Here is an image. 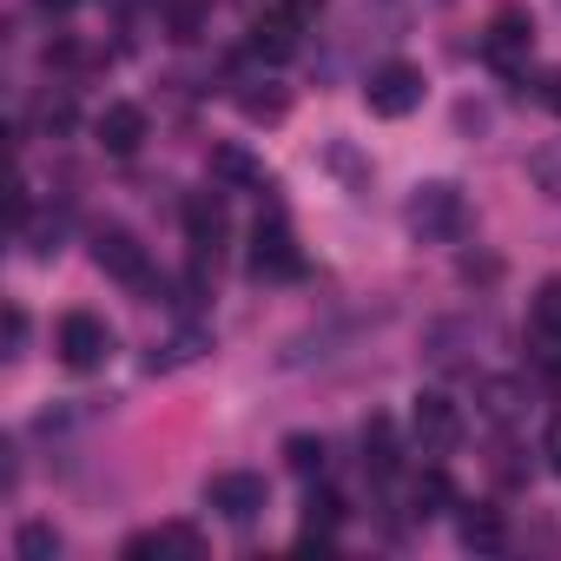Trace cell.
Segmentation results:
<instances>
[{
	"label": "cell",
	"mask_w": 561,
	"mask_h": 561,
	"mask_svg": "<svg viewBox=\"0 0 561 561\" xmlns=\"http://www.w3.org/2000/svg\"><path fill=\"white\" fill-rule=\"evenodd\" d=\"M54 351H60V364L80 370V377H87V370H106V357H113V324L93 318V311H67Z\"/></svg>",
	"instance_id": "1"
},
{
	"label": "cell",
	"mask_w": 561,
	"mask_h": 561,
	"mask_svg": "<svg viewBox=\"0 0 561 561\" xmlns=\"http://www.w3.org/2000/svg\"><path fill=\"white\" fill-rule=\"evenodd\" d=\"M364 106H370L377 119H410V113L423 106V67H410V60L377 67V73L364 80Z\"/></svg>",
	"instance_id": "2"
},
{
	"label": "cell",
	"mask_w": 561,
	"mask_h": 561,
	"mask_svg": "<svg viewBox=\"0 0 561 561\" xmlns=\"http://www.w3.org/2000/svg\"><path fill=\"white\" fill-rule=\"evenodd\" d=\"M403 218H410L416 238H456L462 218H469V205H462V192H456L449 179H430V185H416V198H410Z\"/></svg>",
	"instance_id": "3"
},
{
	"label": "cell",
	"mask_w": 561,
	"mask_h": 561,
	"mask_svg": "<svg viewBox=\"0 0 561 561\" xmlns=\"http://www.w3.org/2000/svg\"><path fill=\"white\" fill-rule=\"evenodd\" d=\"M410 436H416L423 456H449V449L462 443V410H456V397L423 390V397L410 403Z\"/></svg>",
	"instance_id": "4"
},
{
	"label": "cell",
	"mask_w": 561,
	"mask_h": 561,
	"mask_svg": "<svg viewBox=\"0 0 561 561\" xmlns=\"http://www.w3.org/2000/svg\"><path fill=\"white\" fill-rule=\"evenodd\" d=\"M205 502H211L225 522H257V515L271 508V482L251 476V469H225V476L205 482Z\"/></svg>",
	"instance_id": "5"
},
{
	"label": "cell",
	"mask_w": 561,
	"mask_h": 561,
	"mask_svg": "<svg viewBox=\"0 0 561 561\" xmlns=\"http://www.w3.org/2000/svg\"><path fill=\"white\" fill-rule=\"evenodd\" d=\"M251 271L257 277H298L305 271V251H298V238H291L285 218H257V231H251Z\"/></svg>",
	"instance_id": "6"
},
{
	"label": "cell",
	"mask_w": 561,
	"mask_h": 561,
	"mask_svg": "<svg viewBox=\"0 0 561 561\" xmlns=\"http://www.w3.org/2000/svg\"><path fill=\"white\" fill-rule=\"evenodd\" d=\"M528 47H535V21H528L522 8H502V14L489 21V34H482V60H489L495 73H515V67L528 60Z\"/></svg>",
	"instance_id": "7"
},
{
	"label": "cell",
	"mask_w": 561,
	"mask_h": 561,
	"mask_svg": "<svg viewBox=\"0 0 561 561\" xmlns=\"http://www.w3.org/2000/svg\"><path fill=\"white\" fill-rule=\"evenodd\" d=\"M93 257H100V271L119 277V285H152V264H146L139 238L119 231V225H100V231H93Z\"/></svg>",
	"instance_id": "8"
},
{
	"label": "cell",
	"mask_w": 561,
	"mask_h": 561,
	"mask_svg": "<svg viewBox=\"0 0 561 561\" xmlns=\"http://www.w3.org/2000/svg\"><path fill=\"white\" fill-rule=\"evenodd\" d=\"M185 238H192L198 257L218 264V251H225V205H218L211 192H192V198H185Z\"/></svg>",
	"instance_id": "9"
},
{
	"label": "cell",
	"mask_w": 561,
	"mask_h": 561,
	"mask_svg": "<svg viewBox=\"0 0 561 561\" xmlns=\"http://www.w3.org/2000/svg\"><path fill=\"white\" fill-rule=\"evenodd\" d=\"M93 133H100V146H106L113 159H133V152L146 146V113H139V106H126V100H113V106L100 113V126H93Z\"/></svg>",
	"instance_id": "10"
},
{
	"label": "cell",
	"mask_w": 561,
	"mask_h": 561,
	"mask_svg": "<svg viewBox=\"0 0 561 561\" xmlns=\"http://www.w3.org/2000/svg\"><path fill=\"white\" fill-rule=\"evenodd\" d=\"M146 554H205V535L185 522H165V528H146L126 541V561H146Z\"/></svg>",
	"instance_id": "11"
},
{
	"label": "cell",
	"mask_w": 561,
	"mask_h": 561,
	"mask_svg": "<svg viewBox=\"0 0 561 561\" xmlns=\"http://www.w3.org/2000/svg\"><path fill=\"white\" fill-rule=\"evenodd\" d=\"M251 54L271 60V67H277V60H291V54H298V21H285V14L271 8V14L251 27Z\"/></svg>",
	"instance_id": "12"
},
{
	"label": "cell",
	"mask_w": 561,
	"mask_h": 561,
	"mask_svg": "<svg viewBox=\"0 0 561 561\" xmlns=\"http://www.w3.org/2000/svg\"><path fill=\"white\" fill-rule=\"evenodd\" d=\"M211 172L231 179V185H251V192H271V172L244 152V146H211Z\"/></svg>",
	"instance_id": "13"
},
{
	"label": "cell",
	"mask_w": 561,
	"mask_h": 561,
	"mask_svg": "<svg viewBox=\"0 0 561 561\" xmlns=\"http://www.w3.org/2000/svg\"><path fill=\"white\" fill-rule=\"evenodd\" d=\"M449 502H456V489H449V476H443V469H423V476L410 482V515H416V522L443 515Z\"/></svg>",
	"instance_id": "14"
},
{
	"label": "cell",
	"mask_w": 561,
	"mask_h": 561,
	"mask_svg": "<svg viewBox=\"0 0 561 561\" xmlns=\"http://www.w3.org/2000/svg\"><path fill=\"white\" fill-rule=\"evenodd\" d=\"M456 535H462V548H482V554H495V548L508 541V528H502V515H495V508H462Z\"/></svg>",
	"instance_id": "15"
},
{
	"label": "cell",
	"mask_w": 561,
	"mask_h": 561,
	"mask_svg": "<svg viewBox=\"0 0 561 561\" xmlns=\"http://www.w3.org/2000/svg\"><path fill=\"white\" fill-rule=\"evenodd\" d=\"M238 113L271 126V119H285V113H291V93H285V87H271V80H251V87L238 93Z\"/></svg>",
	"instance_id": "16"
},
{
	"label": "cell",
	"mask_w": 561,
	"mask_h": 561,
	"mask_svg": "<svg viewBox=\"0 0 561 561\" xmlns=\"http://www.w3.org/2000/svg\"><path fill=\"white\" fill-rule=\"evenodd\" d=\"M364 449H370V456H364L370 476H397L403 456H397V430H390V416H370V423H364Z\"/></svg>",
	"instance_id": "17"
},
{
	"label": "cell",
	"mask_w": 561,
	"mask_h": 561,
	"mask_svg": "<svg viewBox=\"0 0 561 561\" xmlns=\"http://www.w3.org/2000/svg\"><path fill=\"white\" fill-rule=\"evenodd\" d=\"M337 522H344V502H337V495H311V502H305V541H331Z\"/></svg>",
	"instance_id": "18"
},
{
	"label": "cell",
	"mask_w": 561,
	"mask_h": 561,
	"mask_svg": "<svg viewBox=\"0 0 561 561\" xmlns=\"http://www.w3.org/2000/svg\"><path fill=\"white\" fill-rule=\"evenodd\" d=\"M285 462L298 476H324V436H285Z\"/></svg>",
	"instance_id": "19"
},
{
	"label": "cell",
	"mask_w": 561,
	"mask_h": 561,
	"mask_svg": "<svg viewBox=\"0 0 561 561\" xmlns=\"http://www.w3.org/2000/svg\"><path fill=\"white\" fill-rule=\"evenodd\" d=\"M14 548H21V561H54V554H60V535H54L47 522H27Z\"/></svg>",
	"instance_id": "20"
},
{
	"label": "cell",
	"mask_w": 561,
	"mask_h": 561,
	"mask_svg": "<svg viewBox=\"0 0 561 561\" xmlns=\"http://www.w3.org/2000/svg\"><path fill=\"white\" fill-rule=\"evenodd\" d=\"M198 351H205V337H198V331H185V337H172L165 351H152V370H179V364H192Z\"/></svg>",
	"instance_id": "21"
},
{
	"label": "cell",
	"mask_w": 561,
	"mask_h": 561,
	"mask_svg": "<svg viewBox=\"0 0 561 561\" xmlns=\"http://www.w3.org/2000/svg\"><path fill=\"white\" fill-rule=\"evenodd\" d=\"M535 324H541V331H561V277H554V285H541V298H535Z\"/></svg>",
	"instance_id": "22"
},
{
	"label": "cell",
	"mask_w": 561,
	"mask_h": 561,
	"mask_svg": "<svg viewBox=\"0 0 561 561\" xmlns=\"http://www.w3.org/2000/svg\"><path fill=\"white\" fill-rule=\"evenodd\" d=\"M277 14H285V21H298V27H311V21L324 14V0H277Z\"/></svg>",
	"instance_id": "23"
},
{
	"label": "cell",
	"mask_w": 561,
	"mask_h": 561,
	"mask_svg": "<svg viewBox=\"0 0 561 561\" xmlns=\"http://www.w3.org/2000/svg\"><path fill=\"white\" fill-rule=\"evenodd\" d=\"M535 93H541V106H548V113H561V67H548Z\"/></svg>",
	"instance_id": "24"
},
{
	"label": "cell",
	"mask_w": 561,
	"mask_h": 561,
	"mask_svg": "<svg viewBox=\"0 0 561 561\" xmlns=\"http://www.w3.org/2000/svg\"><path fill=\"white\" fill-rule=\"evenodd\" d=\"M541 456H548V469L561 476V416H554V423L541 430Z\"/></svg>",
	"instance_id": "25"
},
{
	"label": "cell",
	"mask_w": 561,
	"mask_h": 561,
	"mask_svg": "<svg viewBox=\"0 0 561 561\" xmlns=\"http://www.w3.org/2000/svg\"><path fill=\"white\" fill-rule=\"evenodd\" d=\"M21 344H27V318L8 311V357H21Z\"/></svg>",
	"instance_id": "26"
},
{
	"label": "cell",
	"mask_w": 561,
	"mask_h": 561,
	"mask_svg": "<svg viewBox=\"0 0 561 561\" xmlns=\"http://www.w3.org/2000/svg\"><path fill=\"white\" fill-rule=\"evenodd\" d=\"M41 8H47V14H67V8H80V0H41Z\"/></svg>",
	"instance_id": "27"
}]
</instances>
